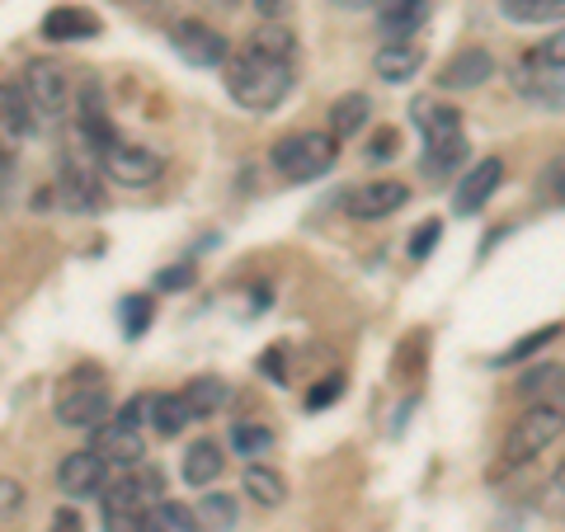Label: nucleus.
<instances>
[{"label": "nucleus", "instance_id": "39", "mask_svg": "<svg viewBox=\"0 0 565 532\" xmlns=\"http://www.w3.org/2000/svg\"><path fill=\"white\" fill-rule=\"evenodd\" d=\"M344 392V377H330L326 386H311V396H307V411H326V405H334Z\"/></svg>", "mask_w": 565, "mask_h": 532}, {"label": "nucleus", "instance_id": "28", "mask_svg": "<svg viewBox=\"0 0 565 532\" xmlns=\"http://www.w3.org/2000/svg\"><path fill=\"white\" fill-rule=\"evenodd\" d=\"M500 10L514 24H561L565 0H500Z\"/></svg>", "mask_w": 565, "mask_h": 532}, {"label": "nucleus", "instance_id": "42", "mask_svg": "<svg viewBox=\"0 0 565 532\" xmlns=\"http://www.w3.org/2000/svg\"><path fill=\"white\" fill-rule=\"evenodd\" d=\"M47 532H85V519L76 509H57L52 513V523H47Z\"/></svg>", "mask_w": 565, "mask_h": 532}, {"label": "nucleus", "instance_id": "34", "mask_svg": "<svg viewBox=\"0 0 565 532\" xmlns=\"http://www.w3.org/2000/svg\"><path fill=\"white\" fill-rule=\"evenodd\" d=\"M438 241H444V222H419L415 236H411V259H429L438 251Z\"/></svg>", "mask_w": 565, "mask_h": 532}, {"label": "nucleus", "instance_id": "32", "mask_svg": "<svg viewBox=\"0 0 565 532\" xmlns=\"http://www.w3.org/2000/svg\"><path fill=\"white\" fill-rule=\"evenodd\" d=\"M151 326V297H128L122 301V334L137 340V334H147Z\"/></svg>", "mask_w": 565, "mask_h": 532}, {"label": "nucleus", "instance_id": "40", "mask_svg": "<svg viewBox=\"0 0 565 532\" xmlns=\"http://www.w3.org/2000/svg\"><path fill=\"white\" fill-rule=\"evenodd\" d=\"M255 10H259L264 24H282L288 20V10H292V0H255Z\"/></svg>", "mask_w": 565, "mask_h": 532}, {"label": "nucleus", "instance_id": "31", "mask_svg": "<svg viewBox=\"0 0 565 532\" xmlns=\"http://www.w3.org/2000/svg\"><path fill=\"white\" fill-rule=\"evenodd\" d=\"M232 448L255 462V457L274 453V429H264V424H236V429H232Z\"/></svg>", "mask_w": 565, "mask_h": 532}, {"label": "nucleus", "instance_id": "20", "mask_svg": "<svg viewBox=\"0 0 565 532\" xmlns=\"http://www.w3.org/2000/svg\"><path fill=\"white\" fill-rule=\"evenodd\" d=\"M57 193H62V203H66V208H76V212H90V208H99L95 170L85 166L81 156H71V161H66V170H62V184H57Z\"/></svg>", "mask_w": 565, "mask_h": 532}, {"label": "nucleus", "instance_id": "24", "mask_svg": "<svg viewBox=\"0 0 565 532\" xmlns=\"http://www.w3.org/2000/svg\"><path fill=\"white\" fill-rule=\"evenodd\" d=\"M141 532H203L199 513L180 500H156L147 509V519H141Z\"/></svg>", "mask_w": 565, "mask_h": 532}, {"label": "nucleus", "instance_id": "11", "mask_svg": "<svg viewBox=\"0 0 565 532\" xmlns=\"http://www.w3.org/2000/svg\"><path fill=\"white\" fill-rule=\"evenodd\" d=\"M57 486H62L66 500H95V494L109 486V462H104L95 448L66 453L62 467H57Z\"/></svg>", "mask_w": 565, "mask_h": 532}, {"label": "nucleus", "instance_id": "44", "mask_svg": "<svg viewBox=\"0 0 565 532\" xmlns=\"http://www.w3.org/2000/svg\"><path fill=\"white\" fill-rule=\"evenodd\" d=\"M212 6H217V10H236V0H212Z\"/></svg>", "mask_w": 565, "mask_h": 532}, {"label": "nucleus", "instance_id": "7", "mask_svg": "<svg viewBox=\"0 0 565 532\" xmlns=\"http://www.w3.org/2000/svg\"><path fill=\"white\" fill-rule=\"evenodd\" d=\"M147 411H151V396L128 401L114 419H104L99 429H95L90 448H95L109 467H137V462H141V419H147Z\"/></svg>", "mask_w": 565, "mask_h": 532}, {"label": "nucleus", "instance_id": "38", "mask_svg": "<svg viewBox=\"0 0 565 532\" xmlns=\"http://www.w3.org/2000/svg\"><path fill=\"white\" fill-rule=\"evenodd\" d=\"M542 189H546V193H552V199H556V203H565V151L556 156V161H552V166H546V170H542Z\"/></svg>", "mask_w": 565, "mask_h": 532}, {"label": "nucleus", "instance_id": "19", "mask_svg": "<svg viewBox=\"0 0 565 532\" xmlns=\"http://www.w3.org/2000/svg\"><path fill=\"white\" fill-rule=\"evenodd\" d=\"M419 66H424V52L415 43H386V47H377V57H373V71H377L386 85L415 81Z\"/></svg>", "mask_w": 565, "mask_h": 532}, {"label": "nucleus", "instance_id": "36", "mask_svg": "<svg viewBox=\"0 0 565 532\" xmlns=\"http://www.w3.org/2000/svg\"><path fill=\"white\" fill-rule=\"evenodd\" d=\"M533 62L537 66H552V71H565V29L546 33V39L537 43V52H533Z\"/></svg>", "mask_w": 565, "mask_h": 532}, {"label": "nucleus", "instance_id": "21", "mask_svg": "<svg viewBox=\"0 0 565 532\" xmlns=\"http://www.w3.org/2000/svg\"><path fill=\"white\" fill-rule=\"evenodd\" d=\"M222 467H226V453H222L212 438L189 443V453H184V481H189L193 490H207V486L222 476Z\"/></svg>", "mask_w": 565, "mask_h": 532}, {"label": "nucleus", "instance_id": "2", "mask_svg": "<svg viewBox=\"0 0 565 532\" xmlns=\"http://www.w3.org/2000/svg\"><path fill=\"white\" fill-rule=\"evenodd\" d=\"M411 114H415V128L424 132V174H429V180H448V174L467 161L462 114L438 99H415Z\"/></svg>", "mask_w": 565, "mask_h": 532}, {"label": "nucleus", "instance_id": "30", "mask_svg": "<svg viewBox=\"0 0 565 532\" xmlns=\"http://www.w3.org/2000/svg\"><path fill=\"white\" fill-rule=\"evenodd\" d=\"M193 513H199V523L212 528V532H232L236 528V500L232 494H203V504Z\"/></svg>", "mask_w": 565, "mask_h": 532}, {"label": "nucleus", "instance_id": "33", "mask_svg": "<svg viewBox=\"0 0 565 532\" xmlns=\"http://www.w3.org/2000/svg\"><path fill=\"white\" fill-rule=\"evenodd\" d=\"M396 151H401V132L396 128H377L373 137H367V161H373V166L396 161Z\"/></svg>", "mask_w": 565, "mask_h": 532}, {"label": "nucleus", "instance_id": "29", "mask_svg": "<svg viewBox=\"0 0 565 532\" xmlns=\"http://www.w3.org/2000/svg\"><path fill=\"white\" fill-rule=\"evenodd\" d=\"M245 47L269 52V57H282V62H292V57H297V43H292V33L282 29V24H259L250 39H245Z\"/></svg>", "mask_w": 565, "mask_h": 532}, {"label": "nucleus", "instance_id": "45", "mask_svg": "<svg viewBox=\"0 0 565 532\" xmlns=\"http://www.w3.org/2000/svg\"><path fill=\"white\" fill-rule=\"evenodd\" d=\"M340 6H367V0H340Z\"/></svg>", "mask_w": 565, "mask_h": 532}, {"label": "nucleus", "instance_id": "8", "mask_svg": "<svg viewBox=\"0 0 565 532\" xmlns=\"http://www.w3.org/2000/svg\"><path fill=\"white\" fill-rule=\"evenodd\" d=\"M95 161L122 189H147V184H156L166 174V161L151 147H137V141H122V137H114L109 147H99Z\"/></svg>", "mask_w": 565, "mask_h": 532}, {"label": "nucleus", "instance_id": "25", "mask_svg": "<svg viewBox=\"0 0 565 532\" xmlns=\"http://www.w3.org/2000/svg\"><path fill=\"white\" fill-rule=\"evenodd\" d=\"M193 424V411L184 392H170V396H151V429L161 438H180L184 429Z\"/></svg>", "mask_w": 565, "mask_h": 532}, {"label": "nucleus", "instance_id": "5", "mask_svg": "<svg viewBox=\"0 0 565 532\" xmlns=\"http://www.w3.org/2000/svg\"><path fill=\"white\" fill-rule=\"evenodd\" d=\"M52 411H57V424H66V429H99L114 411V396H109V386H104L99 368L71 372V382L62 386V396Z\"/></svg>", "mask_w": 565, "mask_h": 532}, {"label": "nucleus", "instance_id": "41", "mask_svg": "<svg viewBox=\"0 0 565 532\" xmlns=\"http://www.w3.org/2000/svg\"><path fill=\"white\" fill-rule=\"evenodd\" d=\"M193 283V264H180V269H166L161 278H156V288H170V292H180Z\"/></svg>", "mask_w": 565, "mask_h": 532}, {"label": "nucleus", "instance_id": "1", "mask_svg": "<svg viewBox=\"0 0 565 532\" xmlns=\"http://www.w3.org/2000/svg\"><path fill=\"white\" fill-rule=\"evenodd\" d=\"M226 95H232L245 114H274L282 99L292 95V62L269 57V52H255V47H241L236 57H226Z\"/></svg>", "mask_w": 565, "mask_h": 532}, {"label": "nucleus", "instance_id": "14", "mask_svg": "<svg viewBox=\"0 0 565 532\" xmlns=\"http://www.w3.org/2000/svg\"><path fill=\"white\" fill-rule=\"evenodd\" d=\"M434 0H382L377 6V29L386 43H411L415 33L429 24Z\"/></svg>", "mask_w": 565, "mask_h": 532}, {"label": "nucleus", "instance_id": "12", "mask_svg": "<svg viewBox=\"0 0 565 532\" xmlns=\"http://www.w3.org/2000/svg\"><path fill=\"white\" fill-rule=\"evenodd\" d=\"M500 184H504V161L500 156H481L467 174H462V184H457V193H452V212L457 217H476L494 193H500Z\"/></svg>", "mask_w": 565, "mask_h": 532}, {"label": "nucleus", "instance_id": "16", "mask_svg": "<svg viewBox=\"0 0 565 532\" xmlns=\"http://www.w3.org/2000/svg\"><path fill=\"white\" fill-rule=\"evenodd\" d=\"M405 203H411V189H405L401 180H373V184H359V189H353L349 212H353V217L377 222V217H392V212H401Z\"/></svg>", "mask_w": 565, "mask_h": 532}, {"label": "nucleus", "instance_id": "4", "mask_svg": "<svg viewBox=\"0 0 565 532\" xmlns=\"http://www.w3.org/2000/svg\"><path fill=\"white\" fill-rule=\"evenodd\" d=\"M561 434H565V405H556V401L527 405V411L519 415V424L509 429V438H504V453H500L504 467L533 462V457H542Z\"/></svg>", "mask_w": 565, "mask_h": 532}, {"label": "nucleus", "instance_id": "37", "mask_svg": "<svg viewBox=\"0 0 565 532\" xmlns=\"http://www.w3.org/2000/svg\"><path fill=\"white\" fill-rule=\"evenodd\" d=\"M556 334H561V326H546V330H533V334H523V340H519L514 349L504 353V363H519V359H527V353H537L542 344H552Z\"/></svg>", "mask_w": 565, "mask_h": 532}, {"label": "nucleus", "instance_id": "9", "mask_svg": "<svg viewBox=\"0 0 565 532\" xmlns=\"http://www.w3.org/2000/svg\"><path fill=\"white\" fill-rule=\"evenodd\" d=\"M20 85H24V95H29V104H33V114H39V123L66 118V109H71V81H66V71H62L57 62L33 57V62L24 66Z\"/></svg>", "mask_w": 565, "mask_h": 532}, {"label": "nucleus", "instance_id": "15", "mask_svg": "<svg viewBox=\"0 0 565 532\" xmlns=\"http://www.w3.org/2000/svg\"><path fill=\"white\" fill-rule=\"evenodd\" d=\"M494 76V57L486 47H462L457 57H448L438 66V91H476V85H486Z\"/></svg>", "mask_w": 565, "mask_h": 532}, {"label": "nucleus", "instance_id": "35", "mask_svg": "<svg viewBox=\"0 0 565 532\" xmlns=\"http://www.w3.org/2000/svg\"><path fill=\"white\" fill-rule=\"evenodd\" d=\"M24 500H29V490H24L20 481H10V476H0V523L20 519V513H24Z\"/></svg>", "mask_w": 565, "mask_h": 532}, {"label": "nucleus", "instance_id": "13", "mask_svg": "<svg viewBox=\"0 0 565 532\" xmlns=\"http://www.w3.org/2000/svg\"><path fill=\"white\" fill-rule=\"evenodd\" d=\"M33 132H39V114H33L24 85H6V81H0V151L10 156Z\"/></svg>", "mask_w": 565, "mask_h": 532}, {"label": "nucleus", "instance_id": "18", "mask_svg": "<svg viewBox=\"0 0 565 532\" xmlns=\"http://www.w3.org/2000/svg\"><path fill=\"white\" fill-rule=\"evenodd\" d=\"M519 91L542 104V109H552V114H565V76L552 66H537L533 57H527V66H519V76H514Z\"/></svg>", "mask_w": 565, "mask_h": 532}, {"label": "nucleus", "instance_id": "6", "mask_svg": "<svg viewBox=\"0 0 565 532\" xmlns=\"http://www.w3.org/2000/svg\"><path fill=\"white\" fill-rule=\"evenodd\" d=\"M156 504V471L141 476H118L99 490V513H104V532H141V519Z\"/></svg>", "mask_w": 565, "mask_h": 532}, {"label": "nucleus", "instance_id": "27", "mask_svg": "<svg viewBox=\"0 0 565 532\" xmlns=\"http://www.w3.org/2000/svg\"><path fill=\"white\" fill-rule=\"evenodd\" d=\"M565 392V368H556V363H546V368H533L527 377L519 382V396L527 401V405H537V401H556ZM561 405V401H556Z\"/></svg>", "mask_w": 565, "mask_h": 532}, {"label": "nucleus", "instance_id": "23", "mask_svg": "<svg viewBox=\"0 0 565 532\" xmlns=\"http://www.w3.org/2000/svg\"><path fill=\"white\" fill-rule=\"evenodd\" d=\"M367 109H373V104H367V95H359V91H353V95H340V99H334L330 104V137L334 141H349V137H359L363 128H367Z\"/></svg>", "mask_w": 565, "mask_h": 532}, {"label": "nucleus", "instance_id": "26", "mask_svg": "<svg viewBox=\"0 0 565 532\" xmlns=\"http://www.w3.org/2000/svg\"><path fill=\"white\" fill-rule=\"evenodd\" d=\"M226 396H232V386H226L222 377H193V382L184 386V401H189L193 419H207V415H217L222 405H226Z\"/></svg>", "mask_w": 565, "mask_h": 532}, {"label": "nucleus", "instance_id": "17", "mask_svg": "<svg viewBox=\"0 0 565 532\" xmlns=\"http://www.w3.org/2000/svg\"><path fill=\"white\" fill-rule=\"evenodd\" d=\"M99 14L85 10V6H57L43 14V39L47 43H85V39H99Z\"/></svg>", "mask_w": 565, "mask_h": 532}, {"label": "nucleus", "instance_id": "43", "mask_svg": "<svg viewBox=\"0 0 565 532\" xmlns=\"http://www.w3.org/2000/svg\"><path fill=\"white\" fill-rule=\"evenodd\" d=\"M259 368L269 372V382H282V372H288V359H282V349H269V353L259 359Z\"/></svg>", "mask_w": 565, "mask_h": 532}, {"label": "nucleus", "instance_id": "3", "mask_svg": "<svg viewBox=\"0 0 565 532\" xmlns=\"http://www.w3.org/2000/svg\"><path fill=\"white\" fill-rule=\"evenodd\" d=\"M334 161H340V141H334L330 132H321V128L292 132V137H282L278 147H274V170H278L288 184H311V180H321V174L334 170Z\"/></svg>", "mask_w": 565, "mask_h": 532}, {"label": "nucleus", "instance_id": "22", "mask_svg": "<svg viewBox=\"0 0 565 532\" xmlns=\"http://www.w3.org/2000/svg\"><path fill=\"white\" fill-rule=\"evenodd\" d=\"M241 490H245V500L259 504V509H278L282 500H288V481H282L274 467H264V462H250V467H245Z\"/></svg>", "mask_w": 565, "mask_h": 532}, {"label": "nucleus", "instance_id": "10", "mask_svg": "<svg viewBox=\"0 0 565 532\" xmlns=\"http://www.w3.org/2000/svg\"><path fill=\"white\" fill-rule=\"evenodd\" d=\"M170 47L180 52L189 66H226V57H232L226 39L207 20H174L170 24Z\"/></svg>", "mask_w": 565, "mask_h": 532}]
</instances>
